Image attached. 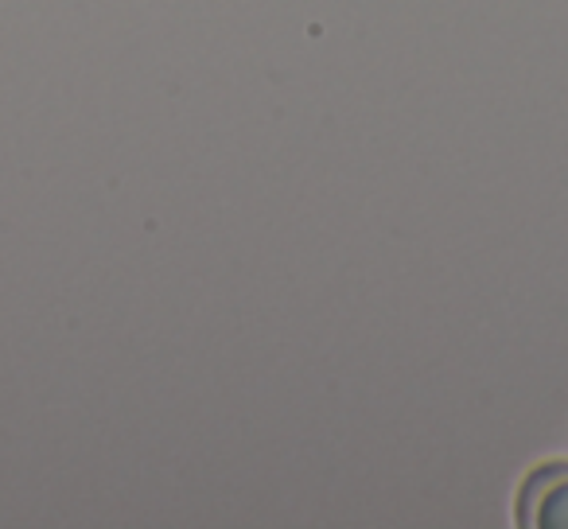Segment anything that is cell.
<instances>
[{
	"label": "cell",
	"instance_id": "6da1fadb",
	"mask_svg": "<svg viewBox=\"0 0 568 529\" xmlns=\"http://www.w3.org/2000/svg\"><path fill=\"white\" fill-rule=\"evenodd\" d=\"M514 521L521 529H568V459H549L521 479Z\"/></svg>",
	"mask_w": 568,
	"mask_h": 529
}]
</instances>
